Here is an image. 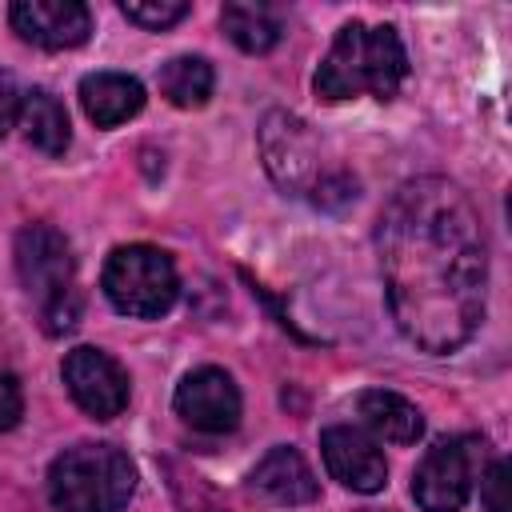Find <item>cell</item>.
<instances>
[{
    "instance_id": "obj_8",
    "label": "cell",
    "mask_w": 512,
    "mask_h": 512,
    "mask_svg": "<svg viewBox=\"0 0 512 512\" xmlns=\"http://www.w3.org/2000/svg\"><path fill=\"white\" fill-rule=\"evenodd\" d=\"M64 384L72 392V400L96 416V420H112L128 408V372L100 348L80 344L64 356Z\"/></svg>"
},
{
    "instance_id": "obj_5",
    "label": "cell",
    "mask_w": 512,
    "mask_h": 512,
    "mask_svg": "<svg viewBox=\"0 0 512 512\" xmlns=\"http://www.w3.org/2000/svg\"><path fill=\"white\" fill-rule=\"evenodd\" d=\"M104 296L116 312L136 320H156L176 304L180 280L168 252L152 244H124L104 264Z\"/></svg>"
},
{
    "instance_id": "obj_12",
    "label": "cell",
    "mask_w": 512,
    "mask_h": 512,
    "mask_svg": "<svg viewBox=\"0 0 512 512\" xmlns=\"http://www.w3.org/2000/svg\"><path fill=\"white\" fill-rule=\"evenodd\" d=\"M252 488L260 496H268L272 504H312L320 484L308 468V460L292 448V444H276L268 448V456L252 468Z\"/></svg>"
},
{
    "instance_id": "obj_11",
    "label": "cell",
    "mask_w": 512,
    "mask_h": 512,
    "mask_svg": "<svg viewBox=\"0 0 512 512\" xmlns=\"http://www.w3.org/2000/svg\"><path fill=\"white\" fill-rule=\"evenodd\" d=\"M8 20L28 44L48 52L76 48L92 32V16L80 0H16L8 8Z\"/></svg>"
},
{
    "instance_id": "obj_16",
    "label": "cell",
    "mask_w": 512,
    "mask_h": 512,
    "mask_svg": "<svg viewBox=\"0 0 512 512\" xmlns=\"http://www.w3.org/2000/svg\"><path fill=\"white\" fill-rule=\"evenodd\" d=\"M220 28L240 52H252V56H264L280 44V16L268 4H224Z\"/></svg>"
},
{
    "instance_id": "obj_19",
    "label": "cell",
    "mask_w": 512,
    "mask_h": 512,
    "mask_svg": "<svg viewBox=\"0 0 512 512\" xmlns=\"http://www.w3.org/2000/svg\"><path fill=\"white\" fill-rule=\"evenodd\" d=\"M512 480H508V460H492L488 468H480V504L488 512H512V496H508Z\"/></svg>"
},
{
    "instance_id": "obj_6",
    "label": "cell",
    "mask_w": 512,
    "mask_h": 512,
    "mask_svg": "<svg viewBox=\"0 0 512 512\" xmlns=\"http://www.w3.org/2000/svg\"><path fill=\"white\" fill-rule=\"evenodd\" d=\"M480 460H484V440L476 436H452L428 448L412 476L416 504L424 512H460L480 476Z\"/></svg>"
},
{
    "instance_id": "obj_14",
    "label": "cell",
    "mask_w": 512,
    "mask_h": 512,
    "mask_svg": "<svg viewBox=\"0 0 512 512\" xmlns=\"http://www.w3.org/2000/svg\"><path fill=\"white\" fill-rule=\"evenodd\" d=\"M356 412L364 420L368 432H376L388 444H416L424 432V416L412 400H404L400 392H384V388H368L356 396Z\"/></svg>"
},
{
    "instance_id": "obj_22",
    "label": "cell",
    "mask_w": 512,
    "mask_h": 512,
    "mask_svg": "<svg viewBox=\"0 0 512 512\" xmlns=\"http://www.w3.org/2000/svg\"><path fill=\"white\" fill-rule=\"evenodd\" d=\"M16 116H20V88H16V80L8 72H0V140L16 124Z\"/></svg>"
},
{
    "instance_id": "obj_17",
    "label": "cell",
    "mask_w": 512,
    "mask_h": 512,
    "mask_svg": "<svg viewBox=\"0 0 512 512\" xmlns=\"http://www.w3.org/2000/svg\"><path fill=\"white\" fill-rule=\"evenodd\" d=\"M212 64L204 56H176L160 68V92L176 104V108H204L212 96Z\"/></svg>"
},
{
    "instance_id": "obj_21",
    "label": "cell",
    "mask_w": 512,
    "mask_h": 512,
    "mask_svg": "<svg viewBox=\"0 0 512 512\" xmlns=\"http://www.w3.org/2000/svg\"><path fill=\"white\" fill-rule=\"evenodd\" d=\"M20 412H24V396H20V384H16V376L0 372V432L16 428Z\"/></svg>"
},
{
    "instance_id": "obj_15",
    "label": "cell",
    "mask_w": 512,
    "mask_h": 512,
    "mask_svg": "<svg viewBox=\"0 0 512 512\" xmlns=\"http://www.w3.org/2000/svg\"><path fill=\"white\" fill-rule=\"evenodd\" d=\"M16 120H20V128H24V136H28L32 148H40L44 156H64V148L72 140V128H68L64 104L52 92H44V88L24 92Z\"/></svg>"
},
{
    "instance_id": "obj_18",
    "label": "cell",
    "mask_w": 512,
    "mask_h": 512,
    "mask_svg": "<svg viewBox=\"0 0 512 512\" xmlns=\"http://www.w3.org/2000/svg\"><path fill=\"white\" fill-rule=\"evenodd\" d=\"M120 12H124L132 24L148 28V32H164V28H172L176 20L188 16V4H184V0H124Z\"/></svg>"
},
{
    "instance_id": "obj_10",
    "label": "cell",
    "mask_w": 512,
    "mask_h": 512,
    "mask_svg": "<svg viewBox=\"0 0 512 512\" xmlns=\"http://www.w3.org/2000/svg\"><path fill=\"white\" fill-rule=\"evenodd\" d=\"M320 456H324V468L332 480H340L344 488L352 492H380L388 484V460L384 452L376 448V440L352 424H336V428H324L320 436Z\"/></svg>"
},
{
    "instance_id": "obj_7",
    "label": "cell",
    "mask_w": 512,
    "mask_h": 512,
    "mask_svg": "<svg viewBox=\"0 0 512 512\" xmlns=\"http://www.w3.org/2000/svg\"><path fill=\"white\" fill-rule=\"evenodd\" d=\"M72 248L68 240L52 228V224H28L16 236V272L20 284L28 288V296L44 304L60 300L64 292H72Z\"/></svg>"
},
{
    "instance_id": "obj_4",
    "label": "cell",
    "mask_w": 512,
    "mask_h": 512,
    "mask_svg": "<svg viewBox=\"0 0 512 512\" xmlns=\"http://www.w3.org/2000/svg\"><path fill=\"white\" fill-rule=\"evenodd\" d=\"M260 152L268 164V176L292 192V196H308L316 204H336L356 196V184L340 172H328L320 160V140L308 132L304 120L288 116V112H268L260 124Z\"/></svg>"
},
{
    "instance_id": "obj_2",
    "label": "cell",
    "mask_w": 512,
    "mask_h": 512,
    "mask_svg": "<svg viewBox=\"0 0 512 512\" xmlns=\"http://www.w3.org/2000/svg\"><path fill=\"white\" fill-rule=\"evenodd\" d=\"M408 76V56L392 24H344L320 60L316 72V96L324 100H348V96H376L392 100Z\"/></svg>"
},
{
    "instance_id": "obj_3",
    "label": "cell",
    "mask_w": 512,
    "mask_h": 512,
    "mask_svg": "<svg viewBox=\"0 0 512 512\" xmlns=\"http://www.w3.org/2000/svg\"><path fill=\"white\" fill-rule=\"evenodd\" d=\"M136 492V468L116 444H76L48 468V496L60 512H120Z\"/></svg>"
},
{
    "instance_id": "obj_20",
    "label": "cell",
    "mask_w": 512,
    "mask_h": 512,
    "mask_svg": "<svg viewBox=\"0 0 512 512\" xmlns=\"http://www.w3.org/2000/svg\"><path fill=\"white\" fill-rule=\"evenodd\" d=\"M40 320H44V332H48V336L72 332V328H76V320H80V296H76V288H72V292H64L60 300L44 304V308H40Z\"/></svg>"
},
{
    "instance_id": "obj_9",
    "label": "cell",
    "mask_w": 512,
    "mask_h": 512,
    "mask_svg": "<svg viewBox=\"0 0 512 512\" xmlns=\"http://www.w3.org/2000/svg\"><path fill=\"white\" fill-rule=\"evenodd\" d=\"M176 416L196 432L224 436L240 424V388L224 368H196L176 388Z\"/></svg>"
},
{
    "instance_id": "obj_13",
    "label": "cell",
    "mask_w": 512,
    "mask_h": 512,
    "mask_svg": "<svg viewBox=\"0 0 512 512\" xmlns=\"http://www.w3.org/2000/svg\"><path fill=\"white\" fill-rule=\"evenodd\" d=\"M80 108L96 128H116L144 108V84L128 72H92L80 80Z\"/></svg>"
},
{
    "instance_id": "obj_1",
    "label": "cell",
    "mask_w": 512,
    "mask_h": 512,
    "mask_svg": "<svg viewBox=\"0 0 512 512\" xmlns=\"http://www.w3.org/2000/svg\"><path fill=\"white\" fill-rule=\"evenodd\" d=\"M376 252L404 340L432 356L472 340L484 320L488 244L460 184L444 176L404 180L380 212Z\"/></svg>"
}]
</instances>
